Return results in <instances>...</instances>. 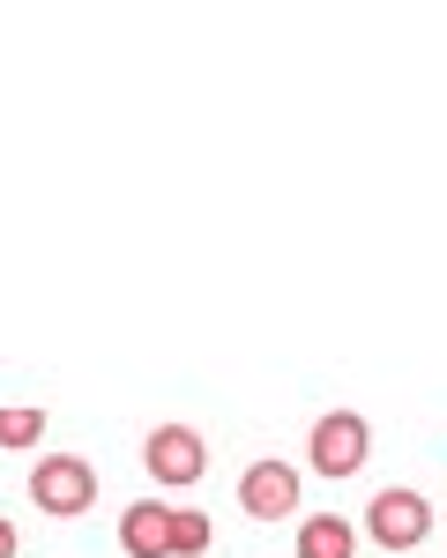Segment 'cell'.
Segmentation results:
<instances>
[{
	"label": "cell",
	"mask_w": 447,
	"mask_h": 558,
	"mask_svg": "<svg viewBox=\"0 0 447 558\" xmlns=\"http://www.w3.org/2000/svg\"><path fill=\"white\" fill-rule=\"evenodd\" d=\"M299 558H358V521L351 514H306L299 521Z\"/></svg>",
	"instance_id": "52a82bcc"
},
{
	"label": "cell",
	"mask_w": 447,
	"mask_h": 558,
	"mask_svg": "<svg viewBox=\"0 0 447 558\" xmlns=\"http://www.w3.org/2000/svg\"><path fill=\"white\" fill-rule=\"evenodd\" d=\"M239 507H246L254 521H291L299 514V462H246Z\"/></svg>",
	"instance_id": "5b68a950"
},
{
	"label": "cell",
	"mask_w": 447,
	"mask_h": 558,
	"mask_svg": "<svg viewBox=\"0 0 447 558\" xmlns=\"http://www.w3.org/2000/svg\"><path fill=\"white\" fill-rule=\"evenodd\" d=\"M120 551L128 558H172V507L165 499H134L120 514Z\"/></svg>",
	"instance_id": "8992f818"
},
{
	"label": "cell",
	"mask_w": 447,
	"mask_h": 558,
	"mask_svg": "<svg viewBox=\"0 0 447 558\" xmlns=\"http://www.w3.org/2000/svg\"><path fill=\"white\" fill-rule=\"evenodd\" d=\"M365 536H373L380 551H418V544L433 536V499L410 492V484L373 492V507H365Z\"/></svg>",
	"instance_id": "6da1fadb"
},
{
	"label": "cell",
	"mask_w": 447,
	"mask_h": 558,
	"mask_svg": "<svg viewBox=\"0 0 447 558\" xmlns=\"http://www.w3.org/2000/svg\"><path fill=\"white\" fill-rule=\"evenodd\" d=\"M38 439H45L38 402H0V447H38Z\"/></svg>",
	"instance_id": "ba28073f"
},
{
	"label": "cell",
	"mask_w": 447,
	"mask_h": 558,
	"mask_svg": "<svg viewBox=\"0 0 447 558\" xmlns=\"http://www.w3.org/2000/svg\"><path fill=\"white\" fill-rule=\"evenodd\" d=\"M142 470L157 476V484H202L209 476V439L194 425H157L142 439Z\"/></svg>",
	"instance_id": "277c9868"
},
{
	"label": "cell",
	"mask_w": 447,
	"mask_h": 558,
	"mask_svg": "<svg viewBox=\"0 0 447 558\" xmlns=\"http://www.w3.org/2000/svg\"><path fill=\"white\" fill-rule=\"evenodd\" d=\"M31 507L52 521H75L97 507V470H89L83 454H52V462H38L31 470Z\"/></svg>",
	"instance_id": "3957f363"
},
{
	"label": "cell",
	"mask_w": 447,
	"mask_h": 558,
	"mask_svg": "<svg viewBox=\"0 0 447 558\" xmlns=\"http://www.w3.org/2000/svg\"><path fill=\"white\" fill-rule=\"evenodd\" d=\"M15 551H23V536H15V521L0 514V558H15Z\"/></svg>",
	"instance_id": "30bf717a"
},
{
	"label": "cell",
	"mask_w": 447,
	"mask_h": 558,
	"mask_svg": "<svg viewBox=\"0 0 447 558\" xmlns=\"http://www.w3.org/2000/svg\"><path fill=\"white\" fill-rule=\"evenodd\" d=\"M365 454H373V425L358 417V410H328L306 439V462L313 476H328V484H343V476L365 470Z\"/></svg>",
	"instance_id": "7a4b0ae2"
},
{
	"label": "cell",
	"mask_w": 447,
	"mask_h": 558,
	"mask_svg": "<svg viewBox=\"0 0 447 558\" xmlns=\"http://www.w3.org/2000/svg\"><path fill=\"white\" fill-rule=\"evenodd\" d=\"M202 551H209V514L172 507V558H202Z\"/></svg>",
	"instance_id": "9c48e42d"
}]
</instances>
